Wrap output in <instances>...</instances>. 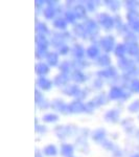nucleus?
<instances>
[{
    "instance_id": "1",
    "label": "nucleus",
    "mask_w": 139,
    "mask_h": 157,
    "mask_svg": "<svg viewBox=\"0 0 139 157\" xmlns=\"http://www.w3.org/2000/svg\"><path fill=\"white\" fill-rule=\"evenodd\" d=\"M97 21L106 29H111L114 26V19L111 16H109L108 14H105V13L97 15Z\"/></svg>"
},
{
    "instance_id": "2",
    "label": "nucleus",
    "mask_w": 139,
    "mask_h": 157,
    "mask_svg": "<svg viewBox=\"0 0 139 157\" xmlns=\"http://www.w3.org/2000/svg\"><path fill=\"white\" fill-rule=\"evenodd\" d=\"M100 46L105 50L106 52H110L115 48V40L112 36H107L102 38V40L100 41Z\"/></svg>"
},
{
    "instance_id": "3",
    "label": "nucleus",
    "mask_w": 139,
    "mask_h": 157,
    "mask_svg": "<svg viewBox=\"0 0 139 157\" xmlns=\"http://www.w3.org/2000/svg\"><path fill=\"white\" fill-rule=\"evenodd\" d=\"M118 66L122 70H125L126 72H129V73H133L134 71H136V67H135L134 62L127 59V58H121L119 60V62H118Z\"/></svg>"
},
{
    "instance_id": "4",
    "label": "nucleus",
    "mask_w": 139,
    "mask_h": 157,
    "mask_svg": "<svg viewBox=\"0 0 139 157\" xmlns=\"http://www.w3.org/2000/svg\"><path fill=\"white\" fill-rule=\"evenodd\" d=\"M51 106L52 108L55 109V110H58V111H61L62 113H64V114H66L67 112H70V110H69V105H65V103L63 102L62 100H59V98H57V100H54V101H52V103H51Z\"/></svg>"
},
{
    "instance_id": "5",
    "label": "nucleus",
    "mask_w": 139,
    "mask_h": 157,
    "mask_svg": "<svg viewBox=\"0 0 139 157\" xmlns=\"http://www.w3.org/2000/svg\"><path fill=\"white\" fill-rule=\"evenodd\" d=\"M85 29L87 34L91 35V36H96L98 34V26L96 22L93 20H87L85 23Z\"/></svg>"
},
{
    "instance_id": "6",
    "label": "nucleus",
    "mask_w": 139,
    "mask_h": 157,
    "mask_svg": "<svg viewBox=\"0 0 139 157\" xmlns=\"http://www.w3.org/2000/svg\"><path fill=\"white\" fill-rule=\"evenodd\" d=\"M69 110L71 113H81L86 111V105H84L81 101H73L69 105Z\"/></svg>"
},
{
    "instance_id": "7",
    "label": "nucleus",
    "mask_w": 139,
    "mask_h": 157,
    "mask_svg": "<svg viewBox=\"0 0 139 157\" xmlns=\"http://www.w3.org/2000/svg\"><path fill=\"white\" fill-rule=\"evenodd\" d=\"M125 92L121 89L120 87H117V86H114V87L111 88L110 92H109V98L110 100H119L121 98H125Z\"/></svg>"
},
{
    "instance_id": "8",
    "label": "nucleus",
    "mask_w": 139,
    "mask_h": 157,
    "mask_svg": "<svg viewBox=\"0 0 139 157\" xmlns=\"http://www.w3.org/2000/svg\"><path fill=\"white\" fill-rule=\"evenodd\" d=\"M37 85H38V87H40L42 90H49L50 88H51L52 83H51V81L48 80V78L41 77L39 80H38Z\"/></svg>"
},
{
    "instance_id": "9",
    "label": "nucleus",
    "mask_w": 139,
    "mask_h": 157,
    "mask_svg": "<svg viewBox=\"0 0 139 157\" xmlns=\"http://www.w3.org/2000/svg\"><path fill=\"white\" fill-rule=\"evenodd\" d=\"M73 151H74V149L69 144H64V145H62V148H61V154L64 157H72Z\"/></svg>"
},
{
    "instance_id": "10",
    "label": "nucleus",
    "mask_w": 139,
    "mask_h": 157,
    "mask_svg": "<svg viewBox=\"0 0 139 157\" xmlns=\"http://www.w3.org/2000/svg\"><path fill=\"white\" fill-rule=\"evenodd\" d=\"M105 118L106 121H110V123H116L119 118V113H118L117 110H110L106 113Z\"/></svg>"
},
{
    "instance_id": "11",
    "label": "nucleus",
    "mask_w": 139,
    "mask_h": 157,
    "mask_svg": "<svg viewBox=\"0 0 139 157\" xmlns=\"http://www.w3.org/2000/svg\"><path fill=\"white\" fill-rule=\"evenodd\" d=\"M49 71V67L47 64H45V63H38V64L36 65V72L37 75H41V77H43V75H47Z\"/></svg>"
},
{
    "instance_id": "12",
    "label": "nucleus",
    "mask_w": 139,
    "mask_h": 157,
    "mask_svg": "<svg viewBox=\"0 0 139 157\" xmlns=\"http://www.w3.org/2000/svg\"><path fill=\"white\" fill-rule=\"evenodd\" d=\"M46 60H47V63L50 66H57L58 63H59V56L55 52H48L46 56Z\"/></svg>"
},
{
    "instance_id": "13",
    "label": "nucleus",
    "mask_w": 139,
    "mask_h": 157,
    "mask_svg": "<svg viewBox=\"0 0 139 157\" xmlns=\"http://www.w3.org/2000/svg\"><path fill=\"white\" fill-rule=\"evenodd\" d=\"M98 75L103 77V78H112V77H114V75H116V69L114 67L110 66L103 70H100V71L98 72Z\"/></svg>"
},
{
    "instance_id": "14",
    "label": "nucleus",
    "mask_w": 139,
    "mask_h": 157,
    "mask_svg": "<svg viewBox=\"0 0 139 157\" xmlns=\"http://www.w3.org/2000/svg\"><path fill=\"white\" fill-rule=\"evenodd\" d=\"M128 52V48H127V46L126 45H123V44H117L115 46V48H114V52H115V55H116V57H118V58H125V55H126V52Z\"/></svg>"
},
{
    "instance_id": "15",
    "label": "nucleus",
    "mask_w": 139,
    "mask_h": 157,
    "mask_svg": "<svg viewBox=\"0 0 139 157\" xmlns=\"http://www.w3.org/2000/svg\"><path fill=\"white\" fill-rule=\"evenodd\" d=\"M105 136H106V132L103 129H97L95 130L94 132L92 133V138L93 140L97 141V143H100L105 139Z\"/></svg>"
},
{
    "instance_id": "16",
    "label": "nucleus",
    "mask_w": 139,
    "mask_h": 157,
    "mask_svg": "<svg viewBox=\"0 0 139 157\" xmlns=\"http://www.w3.org/2000/svg\"><path fill=\"white\" fill-rule=\"evenodd\" d=\"M68 83V77L65 73H61V75H55L54 78V84L58 86H64Z\"/></svg>"
},
{
    "instance_id": "17",
    "label": "nucleus",
    "mask_w": 139,
    "mask_h": 157,
    "mask_svg": "<svg viewBox=\"0 0 139 157\" xmlns=\"http://www.w3.org/2000/svg\"><path fill=\"white\" fill-rule=\"evenodd\" d=\"M73 13L75 14L77 18H84L86 16V9L83 4H77L73 9Z\"/></svg>"
},
{
    "instance_id": "18",
    "label": "nucleus",
    "mask_w": 139,
    "mask_h": 157,
    "mask_svg": "<svg viewBox=\"0 0 139 157\" xmlns=\"http://www.w3.org/2000/svg\"><path fill=\"white\" fill-rule=\"evenodd\" d=\"M72 54L75 58H77V59H82L85 55V50H84V48H83L82 45L77 44V45H74V47H73Z\"/></svg>"
},
{
    "instance_id": "19",
    "label": "nucleus",
    "mask_w": 139,
    "mask_h": 157,
    "mask_svg": "<svg viewBox=\"0 0 139 157\" xmlns=\"http://www.w3.org/2000/svg\"><path fill=\"white\" fill-rule=\"evenodd\" d=\"M63 92L66 93V94H68V95H79L81 90L77 86L70 85V86H68V87H66V89L63 90Z\"/></svg>"
},
{
    "instance_id": "20",
    "label": "nucleus",
    "mask_w": 139,
    "mask_h": 157,
    "mask_svg": "<svg viewBox=\"0 0 139 157\" xmlns=\"http://www.w3.org/2000/svg\"><path fill=\"white\" fill-rule=\"evenodd\" d=\"M86 54H87L88 58H90V59H95V58H97V56L100 55V49H98L97 46L92 45V46H90L89 48L87 49Z\"/></svg>"
},
{
    "instance_id": "21",
    "label": "nucleus",
    "mask_w": 139,
    "mask_h": 157,
    "mask_svg": "<svg viewBox=\"0 0 139 157\" xmlns=\"http://www.w3.org/2000/svg\"><path fill=\"white\" fill-rule=\"evenodd\" d=\"M72 78L77 83H84L86 81V75L81 70H74L72 73Z\"/></svg>"
},
{
    "instance_id": "22",
    "label": "nucleus",
    "mask_w": 139,
    "mask_h": 157,
    "mask_svg": "<svg viewBox=\"0 0 139 157\" xmlns=\"http://www.w3.org/2000/svg\"><path fill=\"white\" fill-rule=\"evenodd\" d=\"M55 133H57V135L62 139L65 138L68 134H69L68 127H65V126H59V127L55 128Z\"/></svg>"
},
{
    "instance_id": "23",
    "label": "nucleus",
    "mask_w": 139,
    "mask_h": 157,
    "mask_svg": "<svg viewBox=\"0 0 139 157\" xmlns=\"http://www.w3.org/2000/svg\"><path fill=\"white\" fill-rule=\"evenodd\" d=\"M111 63V58L108 55H102L97 58V64L100 66H109Z\"/></svg>"
},
{
    "instance_id": "24",
    "label": "nucleus",
    "mask_w": 139,
    "mask_h": 157,
    "mask_svg": "<svg viewBox=\"0 0 139 157\" xmlns=\"http://www.w3.org/2000/svg\"><path fill=\"white\" fill-rule=\"evenodd\" d=\"M128 52L133 57H137V56H139V45L137 43L128 45Z\"/></svg>"
},
{
    "instance_id": "25",
    "label": "nucleus",
    "mask_w": 139,
    "mask_h": 157,
    "mask_svg": "<svg viewBox=\"0 0 139 157\" xmlns=\"http://www.w3.org/2000/svg\"><path fill=\"white\" fill-rule=\"evenodd\" d=\"M73 32H74V34L77 35V37H85L86 35V29L84 25L82 24H77L74 26V29H73Z\"/></svg>"
},
{
    "instance_id": "26",
    "label": "nucleus",
    "mask_w": 139,
    "mask_h": 157,
    "mask_svg": "<svg viewBox=\"0 0 139 157\" xmlns=\"http://www.w3.org/2000/svg\"><path fill=\"white\" fill-rule=\"evenodd\" d=\"M54 26L58 29H65L67 27V21L63 18H58L54 21Z\"/></svg>"
},
{
    "instance_id": "27",
    "label": "nucleus",
    "mask_w": 139,
    "mask_h": 157,
    "mask_svg": "<svg viewBox=\"0 0 139 157\" xmlns=\"http://www.w3.org/2000/svg\"><path fill=\"white\" fill-rule=\"evenodd\" d=\"M57 153H58V150H57V148H55L54 145H48V146L45 147V149H44V154H45V155L55 156V155H57Z\"/></svg>"
},
{
    "instance_id": "28",
    "label": "nucleus",
    "mask_w": 139,
    "mask_h": 157,
    "mask_svg": "<svg viewBox=\"0 0 139 157\" xmlns=\"http://www.w3.org/2000/svg\"><path fill=\"white\" fill-rule=\"evenodd\" d=\"M125 42L127 43V45L137 43V37H136L133 33H128V34L125 36Z\"/></svg>"
},
{
    "instance_id": "29",
    "label": "nucleus",
    "mask_w": 139,
    "mask_h": 157,
    "mask_svg": "<svg viewBox=\"0 0 139 157\" xmlns=\"http://www.w3.org/2000/svg\"><path fill=\"white\" fill-rule=\"evenodd\" d=\"M43 14H44V17L46 19H52L55 15V10L54 9V7L48 6L47 9L44 10V13H43Z\"/></svg>"
},
{
    "instance_id": "30",
    "label": "nucleus",
    "mask_w": 139,
    "mask_h": 157,
    "mask_svg": "<svg viewBox=\"0 0 139 157\" xmlns=\"http://www.w3.org/2000/svg\"><path fill=\"white\" fill-rule=\"evenodd\" d=\"M58 120H59V116L54 114V113H48V114L44 115V117H43V121H46V123H54Z\"/></svg>"
},
{
    "instance_id": "31",
    "label": "nucleus",
    "mask_w": 139,
    "mask_h": 157,
    "mask_svg": "<svg viewBox=\"0 0 139 157\" xmlns=\"http://www.w3.org/2000/svg\"><path fill=\"white\" fill-rule=\"evenodd\" d=\"M105 3L107 4V6L111 9L112 11H117L118 9H119V2L117 1H113V0H110V1H105Z\"/></svg>"
},
{
    "instance_id": "32",
    "label": "nucleus",
    "mask_w": 139,
    "mask_h": 157,
    "mask_svg": "<svg viewBox=\"0 0 139 157\" xmlns=\"http://www.w3.org/2000/svg\"><path fill=\"white\" fill-rule=\"evenodd\" d=\"M91 102L93 103V105L95 106V107H97V106H100L103 105V104H105L106 100H105V97H103V95H98L94 98V100H92Z\"/></svg>"
},
{
    "instance_id": "33",
    "label": "nucleus",
    "mask_w": 139,
    "mask_h": 157,
    "mask_svg": "<svg viewBox=\"0 0 139 157\" xmlns=\"http://www.w3.org/2000/svg\"><path fill=\"white\" fill-rule=\"evenodd\" d=\"M129 111L131 112H138L139 111V100H136L129 106Z\"/></svg>"
},
{
    "instance_id": "34",
    "label": "nucleus",
    "mask_w": 139,
    "mask_h": 157,
    "mask_svg": "<svg viewBox=\"0 0 139 157\" xmlns=\"http://www.w3.org/2000/svg\"><path fill=\"white\" fill-rule=\"evenodd\" d=\"M36 29H37L38 32H39L40 34H42V35L47 34V33H48V29H47V26L44 23H38Z\"/></svg>"
},
{
    "instance_id": "35",
    "label": "nucleus",
    "mask_w": 139,
    "mask_h": 157,
    "mask_svg": "<svg viewBox=\"0 0 139 157\" xmlns=\"http://www.w3.org/2000/svg\"><path fill=\"white\" fill-rule=\"evenodd\" d=\"M131 90L136 93H139V80H133L131 82Z\"/></svg>"
},
{
    "instance_id": "36",
    "label": "nucleus",
    "mask_w": 139,
    "mask_h": 157,
    "mask_svg": "<svg viewBox=\"0 0 139 157\" xmlns=\"http://www.w3.org/2000/svg\"><path fill=\"white\" fill-rule=\"evenodd\" d=\"M65 17H66V21L70 22V23L74 22L75 18H77V16H75V14L73 12H67L66 14H65Z\"/></svg>"
},
{
    "instance_id": "37",
    "label": "nucleus",
    "mask_w": 139,
    "mask_h": 157,
    "mask_svg": "<svg viewBox=\"0 0 139 157\" xmlns=\"http://www.w3.org/2000/svg\"><path fill=\"white\" fill-rule=\"evenodd\" d=\"M60 69H61V71H62V73L67 75V72L69 71V69H70V64L68 62L62 63V64L60 65Z\"/></svg>"
},
{
    "instance_id": "38",
    "label": "nucleus",
    "mask_w": 139,
    "mask_h": 157,
    "mask_svg": "<svg viewBox=\"0 0 139 157\" xmlns=\"http://www.w3.org/2000/svg\"><path fill=\"white\" fill-rule=\"evenodd\" d=\"M36 103L37 104H39V103H42V101H43V95H42V93H40V91L36 89Z\"/></svg>"
},
{
    "instance_id": "39",
    "label": "nucleus",
    "mask_w": 139,
    "mask_h": 157,
    "mask_svg": "<svg viewBox=\"0 0 139 157\" xmlns=\"http://www.w3.org/2000/svg\"><path fill=\"white\" fill-rule=\"evenodd\" d=\"M68 52H69V48L66 45H62L61 47H59V52L61 55H67Z\"/></svg>"
},
{
    "instance_id": "40",
    "label": "nucleus",
    "mask_w": 139,
    "mask_h": 157,
    "mask_svg": "<svg viewBox=\"0 0 139 157\" xmlns=\"http://www.w3.org/2000/svg\"><path fill=\"white\" fill-rule=\"evenodd\" d=\"M131 27L135 30V32H139V20H136V21H133L130 23Z\"/></svg>"
},
{
    "instance_id": "41",
    "label": "nucleus",
    "mask_w": 139,
    "mask_h": 157,
    "mask_svg": "<svg viewBox=\"0 0 139 157\" xmlns=\"http://www.w3.org/2000/svg\"><path fill=\"white\" fill-rule=\"evenodd\" d=\"M87 6L89 9V11H94L95 6H94V2L92 1H87Z\"/></svg>"
},
{
    "instance_id": "42",
    "label": "nucleus",
    "mask_w": 139,
    "mask_h": 157,
    "mask_svg": "<svg viewBox=\"0 0 139 157\" xmlns=\"http://www.w3.org/2000/svg\"><path fill=\"white\" fill-rule=\"evenodd\" d=\"M35 3H36V6L37 7H39V6H43V1H35Z\"/></svg>"
},
{
    "instance_id": "43",
    "label": "nucleus",
    "mask_w": 139,
    "mask_h": 157,
    "mask_svg": "<svg viewBox=\"0 0 139 157\" xmlns=\"http://www.w3.org/2000/svg\"><path fill=\"white\" fill-rule=\"evenodd\" d=\"M35 157H42V155H41V154H40V152L39 151H36V155H35Z\"/></svg>"
},
{
    "instance_id": "44",
    "label": "nucleus",
    "mask_w": 139,
    "mask_h": 157,
    "mask_svg": "<svg viewBox=\"0 0 139 157\" xmlns=\"http://www.w3.org/2000/svg\"><path fill=\"white\" fill-rule=\"evenodd\" d=\"M132 157H139V154H135V155H133Z\"/></svg>"
},
{
    "instance_id": "45",
    "label": "nucleus",
    "mask_w": 139,
    "mask_h": 157,
    "mask_svg": "<svg viewBox=\"0 0 139 157\" xmlns=\"http://www.w3.org/2000/svg\"><path fill=\"white\" fill-rule=\"evenodd\" d=\"M137 136H138V138H139V132L137 133Z\"/></svg>"
}]
</instances>
